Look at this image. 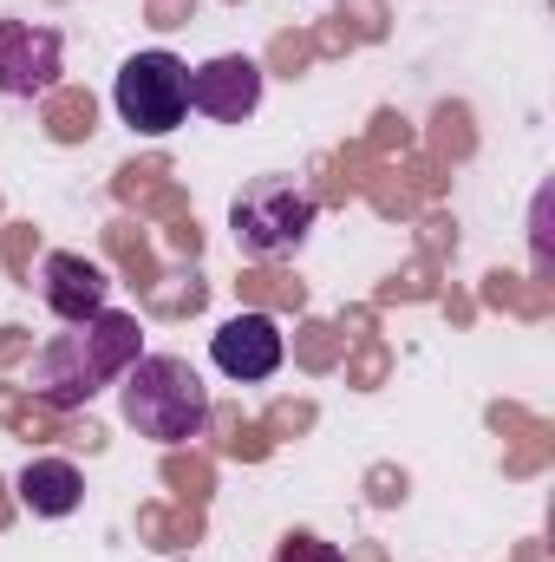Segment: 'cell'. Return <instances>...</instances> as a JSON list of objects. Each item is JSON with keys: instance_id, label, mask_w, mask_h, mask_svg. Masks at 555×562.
<instances>
[{"instance_id": "obj_1", "label": "cell", "mask_w": 555, "mask_h": 562, "mask_svg": "<svg viewBox=\"0 0 555 562\" xmlns=\"http://www.w3.org/2000/svg\"><path fill=\"white\" fill-rule=\"evenodd\" d=\"M138 353H144V327L125 307H99L92 321H66V334H53L33 353V400H46L53 413H79L112 380H125V367Z\"/></svg>"}, {"instance_id": "obj_2", "label": "cell", "mask_w": 555, "mask_h": 562, "mask_svg": "<svg viewBox=\"0 0 555 562\" xmlns=\"http://www.w3.org/2000/svg\"><path fill=\"white\" fill-rule=\"evenodd\" d=\"M118 406H125V425L150 445H190L209 431V386L177 353H138L125 367Z\"/></svg>"}, {"instance_id": "obj_3", "label": "cell", "mask_w": 555, "mask_h": 562, "mask_svg": "<svg viewBox=\"0 0 555 562\" xmlns=\"http://www.w3.org/2000/svg\"><path fill=\"white\" fill-rule=\"evenodd\" d=\"M314 223H320V203H314V190H301L294 177H256V183H242L236 203H229V236H236V249H242L249 262H281V256H294V249L314 236Z\"/></svg>"}, {"instance_id": "obj_4", "label": "cell", "mask_w": 555, "mask_h": 562, "mask_svg": "<svg viewBox=\"0 0 555 562\" xmlns=\"http://www.w3.org/2000/svg\"><path fill=\"white\" fill-rule=\"evenodd\" d=\"M112 105H118V119H125L132 132H144V138H170V132L190 119V66H183L177 53H163V46L132 53V59L118 66Z\"/></svg>"}, {"instance_id": "obj_5", "label": "cell", "mask_w": 555, "mask_h": 562, "mask_svg": "<svg viewBox=\"0 0 555 562\" xmlns=\"http://www.w3.org/2000/svg\"><path fill=\"white\" fill-rule=\"evenodd\" d=\"M66 72V40L33 20H0V99H46Z\"/></svg>"}, {"instance_id": "obj_6", "label": "cell", "mask_w": 555, "mask_h": 562, "mask_svg": "<svg viewBox=\"0 0 555 562\" xmlns=\"http://www.w3.org/2000/svg\"><path fill=\"white\" fill-rule=\"evenodd\" d=\"M209 360H216V373H229V380H242V386L275 380V367H281V327H275V314H262V307L229 314V321L209 334Z\"/></svg>"}, {"instance_id": "obj_7", "label": "cell", "mask_w": 555, "mask_h": 562, "mask_svg": "<svg viewBox=\"0 0 555 562\" xmlns=\"http://www.w3.org/2000/svg\"><path fill=\"white\" fill-rule=\"evenodd\" d=\"M256 105H262V66L249 53H223L190 72V112H203L216 125H242V119H256Z\"/></svg>"}, {"instance_id": "obj_8", "label": "cell", "mask_w": 555, "mask_h": 562, "mask_svg": "<svg viewBox=\"0 0 555 562\" xmlns=\"http://www.w3.org/2000/svg\"><path fill=\"white\" fill-rule=\"evenodd\" d=\"M39 301L59 321H92L99 307H112V281H105L99 262H86L72 249H53V256H39Z\"/></svg>"}, {"instance_id": "obj_9", "label": "cell", "mask_w": 555, "mask_h": 562, "mask_svg": "<svg viewBox=\"0 0 555 562\" xmlns=\"http://www.w3.org/2000/svg\"><path fill=\"white\" fill-rule=\"evenodd\" d=\"M13 491H20V504H26L33 517H72L79 497H86V477H79L72 458H33Z\"/></svg>"}, {"instance_id": "obj_10", "label": "cell", "mask_w": 555, "mask_h": 562, "mask_svg": "<svg viewBox=\"0 0 555 562\" xmlns=\"http://www.w3.org/2000/svg\"><path fill=\"white\" fill-rule=\"evenodd\" d=\"M275 562H340V550L320 543V537H287V543L275 550Z\"/></svg>"}]
</instances>
